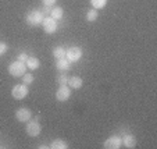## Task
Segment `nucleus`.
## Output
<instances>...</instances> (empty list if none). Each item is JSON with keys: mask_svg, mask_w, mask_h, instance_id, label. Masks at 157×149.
<instances>
[{"mask_svg": "<svg viewBox=\"0 0 157 149\" xmlns=\"http://www.w3.org/2000/svg\"><path fill=\"white\" fill-rule=\"evenodd\" d=\"M25 73H27V64L20 61V60L11 63L9 66V74L13 77H22Z\"/></svg>", "mask_w": 157, "mask_h": 149, "instance_id": "f257e3e1", "label": "nucleus"}, {"mask_svg": "<svg viewBox=\"0 0 157 149\" xmlns=\"http://www.w3.org/2000/svg\"><path fill=\"white\" fill-rule=\"evenodd\" d=\"M44 15L40 10H32L27 14V22L31 25V27H38V25H42V21H43Z\"/></svg>", "mask_w": 157, "mask_h": 149, "instance_id": "f03ea898", "label": "nucleus"}, {"mask_svg": "<svg viewBox=\"0 0 157 149\" xmlns=\"http://www.w3.org/2000/svg\"><path fill=\"white\" fill-rule=\"evenodd\" d=\"M25 131H27V134L29 135V137H38L42 131V125L39 124L38 119H35V120L31 119L29 121H28L27 127H25Z\"/></svg>", "mask_w": 157, "mask_h": 149, "instance_id": "7ed1b4c3", "label": "nucleus"}, {"mask_svg": "<svg viewBox=\"0 0 157 149\" xmlns=\"http://www.w3.org/2000/svg\"><path fill=\"white\" fill-rule=\"evenodd\" d=\"M28 85H25V84H18V85H15L14 88H13L11 91V95L14 99H18V100H21V99H24L28 96Z\"/></svg>", "mask_w": 157, "mask_h": 149, "instance_id": "20e7f679", "label": "nucleus"}, {"mask_svg": "<svg viewBox=\"0 0 157 149\" xmlns=\"http://www.w3.org/2000/svg\"><path fill=\"white\" fill-rule=\"evenodd\" d=\"M65 57L71 63L78 61L82 57V49L78 46H71V48H68V50H65Z\"/></svg>", "mask_w": 157, "mask_h": 149, "instance_id": "39448f33", "label": "nucleus"}, {"mask_svg": "<svg viewBox=\"0 0 157 149\" xmlns=\"http://www.w3.org/2000/svg\"><path fill=\"white\" fill-rule=\"evenodd\" d=\"M122 146V139L117 135H113V137L107 138L103 143V148L104 149H120Z\"/></svg>", "mask_w": 157, "mask_h": 149, "instance_id": "423d86ee", "label": "nucleus"}, {"mask_svg": "<svg viewBox=\"0 0 157 149\" xmlns=\"http://www.w3.org/2000/svg\"><path fill=\"white\" fill-rule=\"evenodd\" d=\"M42 27L46 33H54L57 31V21L52 17H44L42 21Z\"/></svg>", "mask_w": 157, "mask_h": 149, "instance_id": "0eeeda50", "label": "nucleus"}, {"mask_svg": "<svg viewBox=\"0 0 157 149\" xmlns=\"http://www.w3.org/2000/svg\"><path fill=\"white\" fill-rule=\"evenodd\" d=\"M15 119L20 123H27L32 119V112L27 108H20L17 112H15Z\"/></svg>", "mask_w": 157, "mask_h": 149, "instance_id": "6e6552de", "label": "nucleus"}, {"mask_svg": "<svg viewBox=\"0 0 157 149\" xmlns=\"http://www.w3.org/2000/svg\"><path fill=\"white\" fill-rule=\"evenodd\" d=\"M71 96V89L68 85H60V88L56 92V99L59 102H65L68 100V98Z\"/></svg>", "mask_w": 157, "mask_h": 149, "instance_id": "1a4fd4ad", "label": "nucleus"}, {"mask_svg": "<svg viewBox=\"0 0 157 149\" xmlns=\"http://www.w3.org/2000/svg\"><path fill=\"white\" fill-rule=\"evenodd\" d=\"M56 67L60 71H68L71 70V61H68L67 57H63V59H57L56 60Z\"/></svg>", "mask_w": 157, "mask_h": 149, "instance_id": "9d476101", "label": "nucleus"}, {"mask_svg": "<svg viewBox=\"0 0 157 149\" xmlns=\"http://www.w3.org/2000/svg\"><path fill=\"white\" fill-rule=\"evenodd\" d=\"M121 139H122V145L128 149H132L136 146V138L133 137L132 134H127L124 138H121Z\"/></svg>", "mask_w": 157, "mask_h": 149, "instance_id": "9b49d317", "label": "nucleus"}, {"mask_svg": "<svg viewBox=\"0 0 157 149\" xmlns=\"http://www.w3.org/2000/svg\"><path fill=\"white\" fill-rule=\"evenodd\" d=\"M25 64H27V69H29V70H38L40 67V60L35 56H31L27 59Z\"/></svg>", "mask_w": 157, "mask_h": 149, "instance_id": "f8f14e48", "label": "nucleus"}, {"mask_svg": "<svg viewBox=\"0 0 157 149\" xmlns=\"http://www.w3.org/2000/svg\"><path fill=\"white\" fill-rule=\"evenodd\" d=\"M70 88H72V89H79L83 85V81H82V78L81 77H71V78H68V84H67Z\"/></svg>", "mask_w": 157, "mask_h": 149, "instance_id": "ddd939ff", "label": "nucleus"}, {"mask_svg": "<svg viewBox=\"0 0 157 149\" xmlns=\"http://www.w3.org/2000/svg\"><path fill=\"white\" fill-rule=\"evenodd\" d=\"M63 15H64V10L61 9V7H53L50 11V17L53 18V20L59 21L63 18Z\"/></svg>", "mask_w": 157, "mask_h": 149, "instance_id": "4468645a", "label": "nucleus"}, {"mask_svg": "<svg viewBox=\"0 0 157 149\" xmlns=\"http://www.w3.org/2000/svg\"><path fill=\"white\" fill-rule=\"evenodd\" d=\"M52 149H68V143L65 142L64 139H54L50 143Z\"/></svg>", "mask_w": 157, "mask_h": 149, "instance_id": "2eb2a0df", "label": "nucleus"}, {"mask_svg": "<svg viewBox=\"0 0 157 149\" xmlns=\"http://www.w3.org/2000/svg\"><path fill=\"white\" fill-rule=\"evenodd\" d=\"M98 18H99V11L98 10L92 9V10H89V11L86 13V20H88L89 22H95Z\"/></svg>", "mask_w": 157, "mask_h": 149, "instance_id": "dca6fc26", "label": "nucleus"}, {"mask_svg": "<svg viewBox=\"0 0 157 149\" xmlns=\"http://www.w3.org/2000/svg\"><path fill=\"white\" fill-rule=\"evenodd\" d=\"M90 4L95 10H100L107 4V0H90Z\"/></svg>", "mask_w": 157, "mask_h": 149, "instance_id": "f3484780", "label": "nucleus"}, {"mask_svg": "<svg viewBox=\"0 0 157 149\" xmlns=\"http://www.w3.org/2000/svg\"><path fill=\"white\" fill-rule=\"evenodd\" d=\"M53 56L56 57V60L65 57V49L61 48V46H59V48H54V49H53Z\"/></svg>", "mask_w": 157, "mask_h": 149, "instance_id": "a211bd4d", "label": "nucleus"}, {"mask_svg": "<svg viewBox=\"0 0 157 149\" xmlns=\"http://www.w3.org/2000/svg\"><path fill=\"white\" fill-rule=\"evenodd\" d=\"M22 77H24V78H22V81H24L22 84H25V85H31V84L33 82V75L32 74H28V73H25Z\"/></svg>", "mask_w": 157, "mask_h": 149, "instance_id": "6ab92c4d", "label": "nucleus"}, {"mask_svg": "<svg viewBox=\"0 0 157 149\" xmlns=\"http://www.w3.org/2000/svg\"><path fill=\"white\" fill-rule=\"evenodd\" d=\"M57 82H59V85H67L68 84V77L65 74H61L60 77H57Z\"/></svg>", "mask_w": 157, "mask_h": 149, "instance_id": "aec40b11", "label": "nucleus"}, {"mask_svg": "<svg viewBox=\"0 0 157 149\" xmlns=\"http://www.w3.org/2000/svg\"><path fill=\"white\" fill-rule=\"evenodd\" d=\"M7 50H9V46H7V43H4V42H0V54H4Z\"/></svg>", "mask_w": 157, "mask_h": 149, "instance_id": "412c9836", "label": "nucleus"}, {"mask_svg": "<svg viewBox=\"0 0 157 149\" xmlns=\"http://www.w3.org/2000/svg\"><path fill=\"white\" fill-rule=\"evenodd\" d=\"M27 59H28V56L25 53H20V54H18V60H20V61L25 63V61H27Z\"/></svg>", "mask_w": 157, "mask_h": 149, "instance_id": "4be33fe9", "label": "nucleus"}, {"mask_svg": "<svg viewBox=\"0 0 157 149\" xmlns=\"http://www.w3.org/2000/svg\"><path fill=\"white\" fill-rule=\"evenodd\" d=\"M56 2H57V0H43V4H44V6H53V4L54 3H56Z\"/></svg>", "mask_w": 157, "mask_h": 149, "instance_id": "5701e85b", "label": "nucleus"}, {"mask_svg": "<svg viewBox=\"0 0 157 149\" xmlns=\"http://www.w3.org/2000/svg\"><path fill=\"white\" fill-rule=\"evenodd\" d=\"M40 11H43V13H46V14H50V11H52V7L50 6H44L43 9L40 10Z\"/></svg>", "mask_w": 157, "mask_h": 149, "instance_id": "b1692460", "label": "nucleus"}]
</instances>
